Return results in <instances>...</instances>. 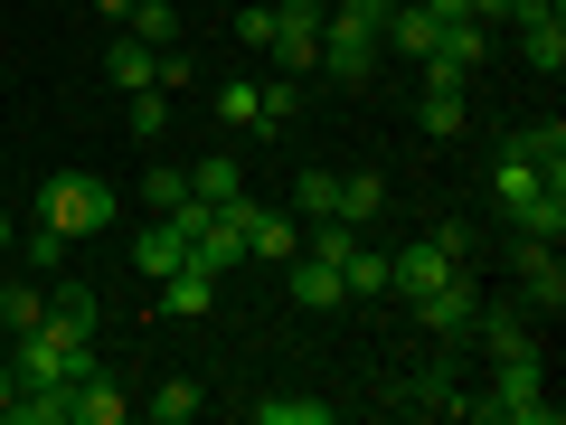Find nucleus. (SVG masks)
<instances>
[{"label":"nucleus","instance_id":"26","mask_svg":"<svg viewBox=\"0 0 566 425\" xmlns=\"http://www.w3.org/2000/svg\"><path fill=\"white\" fill-rule=\"evenodd\" d=\"M510 142H520V152L547 170V180H566V123H520Z\"/></svg>","mask_w":566,"mask_h":425},{"label":"nucleus","instance_id":"6","mask_svg":"<svg viewBox=\"0 0 566 425\" xmlns=\"http://www.w3.org/2000/svg\"><path fill=\"white\" fill-rule=\"evenodd\" d=\"M378 29H359V20H322V58H312V66H322V76L331 85H368V76H378Z\"/></svg>","mask_w":566,"mask_h":425},{"label":"nucleus","instance_id":"9","mask_svg":"<svg viewBox=\"0 0 566 425\" xmlns=\"http://www.w3.org/2000/svg\"><path fill=\"white\" fill-rule=\"evenodd\" d=\"M463 85H472V76H453V66H424V104H416V133H424V142H453V133L472 123Z\"/></svg>","mask_w":566,"mask_h":425},{"label":"nucleus","instance_id":"19","mask_svg":"<svg viewBox=\"0 0 566 425\" xmlns=\"http://www.w3.org/2000/svg\"><path fill=\"white\" fill-rule=\"evenodd\" d=\"M189 199H208V208L245 199V162H237V152H208V162H189Z\"/></svg>","mask_w":566,"mask_h":425},{"label":"nucleus","instance_id":"1","mask_svg":"<svg viewBox=\"0 0 566 425\" xmlns=\"http://www.w3.org/2000/svg\"><path fill=\"white\" fill-rule=\"evenodd\" d=\"M491 208L510 218V237L566 246V180H547L520 142H501V152H491Z\"/></svg>","mask_w":566,"mask_h":425},{"label":"nucleus","instance_id":"27","mask_svg":"<svg viewBox=\"0 0 566 425\" xmlns=\"http://www.w3.org/2000/svg\"><path fill=\"white\" fill-rule=\"evenodd\" d=\"M133 39H151V48H180V10H170V0H133Z\"/></svg>","mask_w":566,"mask_h":425},{"label":"nucleus","instance_id":"18","mask_svg":"<svg viewBox=\"0 0 566 425\" xmlns=\"http://www.w3.org/2000/svg\"><path fill=\"white\" fill-rule=\"evenodd\" d=\"M104 76H114L123 95H133V85H151V76H161V48H151V39H133V29H114V48H104Z\"/></svg>","mask_w":566,"mask_h":425},{"label":"nucleus","instance_id":"2","mask_svg":"<svg viewBox=\"0 0 566 425\" xmlns=\"http://www.w3.org/2000/svg\"><path fill=\"white\" fill-rule=\"evenodd\" d=\"M472 425H557L547 397V360H491V387H463Z\"/></svg>","mask_w":566,"mask_h":425},{"label":"nucleus","instance_id":"23","mask_svg":"<svg viewBox=\"0 0 566 425\" xmlns=\"http://www.w3.org/2000/svg\"><path fill=\"white\" fill-rule=\"evenodd\" d=\"M340 218H349V227L387 218V180H378V170H340Z\"/></svg>","mask_w":566,"mask_h":425},{"label":"nucleus","instance_id":"5","mask_svg":"<svg viewBox=\"0 0 566 425\" xmlns=\"http://www.w3.org/2000/svg\"><path fill=\"white\" fill-rule=\"evenodd\" d=\"M322 0H274V48L264 58L283 66V76H312V58H322Z\"/></svg>","mask_w":566,"mask_h":425},{"label":"nucleus","instance_id":"7","mask_svg":"<svg viewBox=\"0 0 566 425\" xmlns=\"http://www.w3.org/2000/svg\"><path fill=\"white\" fill-rule=\"evenodd\" d=\"M472 312H482V293H472V265H453L444 283H434V293H416V322L434 331V341H472Z\"/></svg>","mask_w":566,"mask_h":425},{"label":"nucleus","instance_id":"13","mask_svg":"<svg viewBox=\"0 0 566 425\" xmlns=\"http://www.w3.org/2000/svg\"><path fill=\"white\" fill-rule=\"evenodd\" d=\"M283 283H293V303H303V312H340L349 303V293H340V265H322L312 246H303V256H283Z\"/></svg>","mask_w":566,"mask_h":425},{"label":"nucleus","instance_id":"30","mask_svg":"<svg viewBox=\"0 0 566 425\" xmlns=\"http://www.w3.org/2000/svg\"><path fill=\"white\" fill-rule=\"evenodd\" d=\"M255 114H264V85H255V76L218 85V123H237V133H255Z\"/></svg>","mask_w":566,"mask_h":425},{"label":"nucleus","instance_id":"3","mask_svg":"<svg viewBox=\"0 0 566 425\" xmlns=\"http://www.w3.org/2000/svg\"><path fill=\"white\" fill-rule=\"evenodd\" d=\"M39 227H48V237H66V246L104 237V227H114V189H104L95 170H57V180L39 189Z\"/></svg>","mask_w":566,"mask_h":425},{"label":"nucleus","instance_id":"28","mask_svg":"<svg viewBox=\"0 0 566 425\" xmlns=\"http://www.w3.org/2000/svg\"><path fill=\"white\" fill-rule=\"evenodd\" d=\"M293 114H303V76H264V114H255V133H283Z\"/></svg>","mask_w":566,"mask_h":425},{"label":"nucleus","instance_id":"38","mask_svg":"<svg viewBox=\"0 0 566 425\" xmlns=\"http://www.w3.org/2000/svg\"><path fill=\"white\" fill-rule=\"evenodd\" d=\"M0 218H10V189H0Z\"/></svg>","mask_w":566,"mask_h":425},{"label":"nucleus","instance_id":"8","mask_svg":"<svg viewBox=\"0 0 566 425\" xmlns=\"http://www.w3.org/2000/svg\"><path fill=\"white\" fill-rule=\"evenodd\" d=\"M528 322H538L528 303H482V312H472V341H482V360H547Z\"/></svg>","mask_w":566,"mask_h":425},{"label":"nucleus","instance_id":"14","mask_svg":"<svg viewBox=\"0 0 566 425\" xmlns=\"http://www.w3.org/2000/svg\"><path fill=\"white\" fill-rule=\"evenodd\" d=\"M48 341H66V350H95V293L85 283H66V293H48Z\"/></svg>","mask_w":566,"mask_h":425},{"label":"nucleus","instance_id":"33","mask_svg":"<svg viewBox=\"0 0 566 425\" xmlns=\"http://www.w3.org/2000/svg\"><path fill=\"white\" fill-rule=\"evenodd\" d=\"M10 425H66V387H20Z\"/></svg>","mask_w":566,"mask_h":425},{"label":"nucleus","instance_id":"29","mask_svg":"<svg viewBox=\"0 0 566 425\" xmlns=\"http://www.w3.org/2000/svg\"><path fill=\"white\" fill-rule=\"evenodd\" d=\"M123 123H133V142H161L170 133V95H161V85H133V114H123Z\"/></svg>","mask_w":566,"mask_h":425},{"label":"nucleus","instance_id":"15","mask_svg":"<svg viewBox=\"0 0 566 425\" xmlns=\"http://www.w3.org/2000/svg\"><path fill=\"white\" fill-rule=\"evenodd\" d=\"M245 256H264V265L303 256V218H293V208H255V218H245Z\"/></svg>","mask_w":566,"mask_h":425},{"label":"nucleus","instance_id":"36","mask_svg":"<svg viewBox=\"0 0 566 425\" xmlns=\"http://www.w3.org/2000/svg\"><path fill=\"white\" fill-rule=\"evenodd\" d=\"M10 406H20V369H10V350H0V425H10Z\"/></svg>","mask_w":566,"mask_h":425},{"label":"nucleus","instance_id":"17","mask_svg":"<svg viewBox=\"0 0 566 425\" xmlns=\"http://www.w3.org/2000/svg\"><path fill=\"white\" fill-rule=\"evenodd\" d=\"M161 303L180 312V322H208V312H218V274H208V265H170V274H161Z\"/></svg>","mask_w":566,"mask_h":425},{"label":"nucleus","instance_id":"37","mask_svg":"<svg viewBox=\"0 0 566 425\" xmlns=\"http://www.w3.org/2000/svg\"><path fill=\"white\" fill-rule=\"evenodd\" d=\"M85 10H95V20H114V29L133 20V0H85Z\"/></svg>","mask_w":566,"mask_h":425},{"label":"nucleus","instance_id":"12","mask_svg":"<svg viewBox=\"0 0 566 425\" xmlns=\"http://www.w3.org/2000/svg\"><path fill=\"white\" fill-rule=\"evenodd\" d=\"M123 416H133V397L104 379V360L85 369V379H66V425H123Z\"/></svg>","mask_w":566,"mask_h":425},{"label":"nucleus","instance_id":"39","mask_svg":"<svg viewBox=\"0 0 566 425\" xmlns=\"http://www.w3.org/2000/svg\"><path fill=\"white\" fill-rule=\"evenodd\" d=\"M547 10H566V0H547Z\"/></svg>","mask_w":566,"mask_h":425},{"label":"nucleus","instance_id":"35","mask_svg":"<svg viewBox=\"0 0 566 425\" xmlns=\"http://www.w3.org/2000/svg\"><path fill=\"white\" fill-rule=\"evenodd\" d=\"M322 10H331V20H359V29H378V39H387V10H397V0H322Z\"/></svg>","mask_w":566,"mask_h":425},{"label":"nucleus","instance_id":"32","mask_svg":"<svg viewBox=\"0 0 566 425\" xmlns=\"http://www.w3.org/2000/svg\"><path fill=\"white\" fill-rule=\"evenodd\" d=\"M237 48H245V58L274 48V0H237Z\"/></svg>","mask_w":566,"mask_h":425},{"label":"nucleus","instance_id":"10","mask_svg":"<svg viewBox=\"0 0 566 425\" xmlns=\"http://www.w3.org/2000/svg\"><path fill=\"white\" fill-rule=\"evenodd\" d=\"M510 29H520V58L538 66V76H557V66H566V10H547V0H520V10H510Z\"/></svg>","mask_w":566,"mask_h":425},{"label":"nucleus","instance_id":"20","mask_svg":"<svg viewBox=\"0 0 566 425\" xmlns=\"http://www.w3.org/2000/svg\"><path fill=\"white\" fill-rule=\"evenodd\" d=\"M199 406H208V387H199V379H161L151 397H133V416H151V425H189Z\"/></svg>","mask_w":566,"mask_h":425},{"label":"nucleus","instance_id":"21","mask_svg":"<svg viewBox=\"0 0 566 425\" xmlns=\"http://www.w3.org/2000/svg\"><path fill=\"white\" fill-rule=\"evenodd\" d=\"M133 265H142V274H151V283H161L170 265H189V237H180V218H161V227H142V237H133Z\"/></svg>","mask_w":566,"mask_h":425},{"label":"nucleus","instance_id":"16","mask_svg":"<svg viewBox=\"0 0 566 425\" xmlns=\"http://www.w3.org/2000/svg\"><path fill=\"white\" fill-rule=\"evenodd\" d=\"M387 406H406V416H463V387H453L444 369H416V379H397Z\"/></svg>","mask_w":566,"mask_h":425},{"label":"nucleus","instance_id":"34","mask_svg":"<svg viewBox=\"0 0 566 425\" xmlns=\"http://www.w3.org/2000/svg\"><path fill=\"white\" fill-rule=\"evenodd\" d=\"M142 199H151V208H161V218H170V208L189 199V170H170V162H151V170H142Z\"/></svg>","mask_w":566,"mask_h":425},{"label":"nucleus","instance_id":"31","mask_svg":"<svg viewBox=\"0 0 566 425\" xmlns=\"http://www.w3.org/2000/svg\"><path fill=\"white\" fill-rule=\"evenodd\" d=\"M0 322H10V331H39L48 322V293H39V283H0Z\"/></svg>","mask_w":566,"mask_h":425},{"label":"nucleus","instance_id":"24","mask_svg":"<svg viewBox=\"0 0 566 425\" xmlns=\"http://www.w3.org/2000/svg\"><path fill=\"white\" fill-rule=\"evenodd\" d=\"M245 425H331L322 397H245Z\"/></svg>","mask_w":566,"mask_h":425},{"label":"nucleus","instance_id":"11","mask_svg":"<svg viewBox=\"0 0 566 425\" xmlns=\"http://www.w3.org/2000/svg\"><path fill=\"white\" fill-rule=\"evenodd\" d=\"M520 303L538 312V322L566 312V265H557V246H538V237H520Z\"/></svg>","mask_w":566,"mask_h":425},{"label":"nucleus","instance_id":"4","mask_svg":"<svg viewBox=\"0 0 566 425\" xmlns=\"http://www.w3.org/2000/svg\"><path fill=\"white\" fill-rule=\"evenodd\" d=\"M453 265H472V227H434L424 246L387 256V293H397V303H416V293H434V283H444Z\"/></svg>","mask_w":566,"mask_h":425},{"label":"nucleus","instance_id":"25","mask_svg":"<svg viewBox=\"0 0 566 425\" xmlns=\"http://www.w3.org/2000/svg\"><path fill=\"white\" fill-rule=\"evenodd\" d=\"M293 218H340V170H303V180H293Z\"/></svg>","mask_w":566,"mask_h":425},{"label":"nucleus","instance_id":"22","mask_svg":"<svg viewBox=\"0 0 566 425\" xmlns=\"http://www.w3.org/2000/svg\"><path fill=\"white\" fill-rule=\"evenodd\" d=\"M340 293H349V303H378V293H387V256H378L368 237L340 256Z\"/></svg>","mask_w":566,"mask_h":425}]
</instances>
